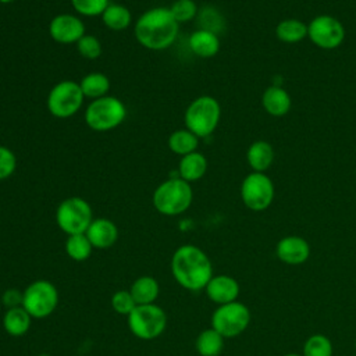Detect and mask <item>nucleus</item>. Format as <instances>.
<instances>
[{
  "instance_id": "23",
  "label": "nucleus",
  "mask_w": 356,
  "mask_h": 356,
  "mask_svg": "<svg viewBox=\"0 0 356 356\" xmlns=\"http://www.w3.org/2000/svg\"><path fill=\"white\" fill-rule=\"evenodd\" d=\"M246 159L253 171L263 172L271 165L274 160V149L266 140H256L249 146L246 152Z\"/></svg>"
},
{
  "instance_id": "8",
  "label": "nucleus",
  "mask_w": 356,
  "mask_h": 356,
  "mask_svg": "<svg viewBox=\"0 0 356 356\" xmlns=\"http://www.w3.org/2000/svg\"><path fill=\"white\" fill-rule=\"evenodd\" d=\"M83 100L85 96L79 83L71 79H64L57 82L50 89L46 99V106L53 117L65 120L75 115L81 110Z\"/></svg>"
},
{
  "instance_id": "35",
  "label": "nucleus",
  "mask_w": 356,
  "mask_h": 356,
  "mask_svg": "<svg viewBox=\"0 0 356 356\" xmlns=\"http://www.w3.org/2000/svg\"><path fill=\"white\" fill-rule=\"evenodd\" d=\"M17 170V156L7 147L0 145V181L10 178Z\"/></svg>"
},
{
  "instance_id": "37",
  "label": "nucleus",
  "mask_w": 356,
  "mask_h": 356,
  "mask_svg": "<svg viewBox=\"0 0 356 356\" xmlns=\"http://www.w3.org/2000/svg\"><path fill=\"white\" fill-rule=\"evenodd\" d=\"M13 1H15V0H0L1 4H10V3H13Z\"/></svg>"
},
{
  "instance_id": "12",
  "label": "nucleus",
  "mask_w": 356,
  "mask_h": 356,
  "mask_svg": "<svg viewBox=\"0 0 356 356\" xmlns=\"http://www.w3.org/2000/svg\"><path fill=\"white\" fill-rule=\"evenodd\" d=\"M307 36L316 46L331 50L343 42L345 28L332 15H317L307 25Z\"/></svg>"
},
{
  "instance_id": "24",
  "label": "nucleus",
  "mask_w": 356,
  "mask_h": 356,
  "mask_svg": "<svg viewBox=\"0 0 356 356\" xmlns=\"http://www.w3.org/2000/svg\"><path fill=\"white\" fill-rule=\"evenodd\" d=\"M81 86V90L85 97L95 100L99 97H103L108 95L110 90V79L106 74L93 71L82 76V79L78 82Z\"/></svg>"
},
{
  "instance_id": "9",
  "label": "nucleus",
  "mask_w": 356,
  "mask_h": 356,
  "mask_svg": "<svg viewBox=\"0 0 356 356\" xmlns=\"http://www.w3.org/2000/svg\"><path fill=\"white\" fill-rule=\"evenodd\" d=\"M58 305V291L56 285L47 280L32 281L22 291L21 306L32 318L49 317Z\"/></svg>"
},
{
  "instance_id": "17",
  "label": "nucleus",
  "mask_w": 356,
  "mask_h": 356,
  "mask_svg": "<svg viewBox=\"0 0 356 356\" xmlns=\"http://www.w3.org/2000/svg\"><path fill=\"white\" fill-rule=\"evenodd\" d=\"M188 44H189V49L192 50V53L202 58L213 57L220 50L218 35L211 31H206V29H200V28L191 33Z\"/></svg>"
},
{
  "instance_id": "25",
  "label": "nucleus",
  "mask_w": 356,
  "mask_h": 356,
  "mask_svg": "<svg viewBox=\"0 0 356 356\" xmlns=\"http://www.w3.org/2000/svg\"><path fill=\"white\" fill-rule=\"evenodd\" d=\"M224 337L213 327L199 332L195 339V349L200 356H220L224 349Z\"/></svg>"
},
{
  "instance_id": "1",
  "label": "nucleus",
  "mask_w": 356,
  "mask_h": 356,
  "mask_svg": "<svg viewBox=\"0 0 356 356\" xmlns=\"http://www.w3.org/2000/svg\"><path fill=\"white\" fill-rule=\"evenodd\" d=\"M179 24L168 7H153L139 15L134 25L136 42L147 50H165L177 39Z\"/></svg>"
},
{
  "instance_id": "15",
  "label": "nucleus",
  "mask_w": 356,
  "mask_h": 356,
  "mask_svg": "<svg viewBox=\"0 0 356 356\" xmlns=\"http://www.w3.org/2000/svg\"><path fill=\"white\" fill-rule=\"evenodd\" d=\"M239 291L241 288L238 281L227 274L213 275L204 286L207 298L217 306L235 302L239 296Z\"/></svg>"
},
{
  "instance_id": "29",
  "label": "nucleus",
  "mask_w": 356,
  "mask_h": 356,
  "mask_svg": "<svg viewBox=\"0 0 356 356\" xmlns=\"http://www.w3.org/2000/svg\"><path fill=\"white\" fill-rule=\"evenodd\" d=\"M332 342L324 334H313L303 343L302 356H332Z\"/></svg>"
},
{
  "instance_id": "26",
  "label": "nucleus",
  "mask_w": 356,
  "mask_h": 356,
  "mask_svg": "<svg viewBox=\"0 0 356 356\" xmlns=\"http://www.w3.org/2000/svg\"><path fill=\"white\" fill-rule=\"evenodd\" d=\"M167 145H168V149L172 153H175V154L182 157L185 154H189V153L197 150L199 138L193 132H191L189 129L182 128V129L174 131L168 136Z\"/></svg>"
},
{
  "instance_id": "31",
  "label": "nucleus",
  "mask_w": 356,
  "mask_h": 356,
  "mask_svg": "<svg viewBox=\"0 0 356 356\" xmlns=\"http://www.w3.org/2000/svg\"><path fill=\"white\" fill-rule=\"evenodd\" d=\"M76 50L81 57L86 60H96L102 56L103 47L100 40L95 35L85 33L78 42H76Z\"/></svg>"
},
{
  "instance_id": "28",
  "label": "nucleus",
  "mask_w": 356,
  "mask_h": 356,
  "mask_svg": "<svg viewBox=\"0 0 356 356\" xmlns=\"http://www.w3.org/2000/svg\"><path fill=\"white\" fill-rule=\"evenodd\" d=\"M93 246L86 234L68 235L65 241V253L74 261H85L90 257Z\"/></svg>"
},
{
  "instance_id": "40",
  "label": "nucleus",
  "mask_w": 356,
  "mask_h": 356,
  "mask_svg": "<svg viewBox=\"0 0 356 356\" xmlns=\"http://www.w3.org/2000/svg\"><path fill=\"white\" fill-rule=\"evenodd\" d=\"M355 349H356V341H355Z\"/></svg>"
},
{
  "instance_id": "32",
  "label": "nucleus",
  "mask_w": 356,
  "mask_h": 356,
  "mask_svg": "<svg viewBox=\"0 0 356 356\" xmlns=\"http://www.w3.org/2000/svg\"><path fill=\"white\" fill-rule=\"evenodd\" d=\"M71 4L78 15L96 17L102 15L110 0H71Z\"/></svg>"
},
{
  "instance_id": "30",
  "label": "nucleus",
  "mask_w": 356,
  "mask_h": 356,
  "mask_svg": "<svg viewBox=\"0 0 356 356\" xmlns=\"http://www.w3.org/2000/svg\"><path fill=\"white\" fill-rule=\"evenodd\" d=\"M168 8L178 24L195 19V17H197L199 13L195 0H175Z\"/></svg>"
},
{
  "instance_id": "5",
  "label": "nucleus",
  "mask_w": 356,
  "mask_h": 356,
  "mask_svg": "<svg viewBox=\"0 0 356 356\" xmlns=\"http://www.w3.org/2000/svg\"><path fill=\"white\" fill-rule=\"evenodd\" d=\"M127 118V106L115 96L106 95L92 100L85 108V122L96 132H107L120 127Z\"/></svg>"
},
{
  "instance_id": "18",
  "label": "nucleus",
  "mask_w": 356,
  "mask_h": 356,
  "mask_svg": "<svg viewBox=\"0 0 356 356\" xmlns=\"http://www.w3.org/2000/svg\"><path fill=\"white\" fill-rule=\"evenodd\" d=\"M207 171V159L200 152H192L181 157L178 163V177L186 182L199 181Z\"/></svg>"
},
{
  "instance_id": "38",
  "label": "nucleus",
  "mask_w": 356,
  "mask_h": 356,
  "mask_svg": "<svg viewBox=\"0 0 356 356\" xmlns=\"http://www.w3.org/2000/svg\"><path fill=\"white\" fill-rule=\"evenodd\" d=\"M282 356H302V355H299V353H293V352H291V353H285V355H282Z\"/></svg>"
},
{
  "instance_id": "7",
  "label": "nucleus",
  "mask_w": 356,
  "mask_h": 356,
  "mask_svg": "<svg viewBox=\"0 0 356 356\" xmlns=\"http://www.w3.org/2000/svg\"><path fill=\"white\" fill-rule=\"evenodd\" d=\"M93 218L90 204L79 196L64 199L56 209V224L67 236L85 234Z\"/></svg>"
},
{
  "instance_id": "27",
  "label": "nucleus",
  "mask_w": 356,
  "mask_h": 356,
  "mask_svg": "<svg viewBox=\"0 0 356 356\" xmlns=\"http://www.w3.org/2000/svg\"><path fill=\"white\" fill-rule=\"evenodd\" d=\"M275 35L285 43H296L307 36V25L295 18L284 19L277 25Z\"/></svg>"
},
{
  "instance_id": "6",
  "label": "nucleus",
  "mask_w": 356,
  "mask_h": 356,
  "mask_svg": "<svg viewBox=\"0 0 356 356\" xmlns=\"http://www.w3.org/2000/svg\"><path fill=\"white\" fill-rule=\"evenodd\" d=\"M129 331L142 341L159 338L167 327V314L156 303L136 305L127 316Z\"/></svg>"
},
{
  "instance_id": "22",
  "label": "nucleus",
  "mask_w": 356,
  "mask_h": 356,
  "mask_svg": "<svg viewBox=\"0 0 356 356\" xmlns=\"http://www.w3.org/2000/svg\"><path fill=\"white\" fill-rule=\"evenodd\" d=\"M102 22L110 31L121 32L125 31L132 22V14L129 8L121 3H111L106 7V10L100 15Z\"/></svg>"
},
{
  "instance_id": "3",
  "label": "nucleus",
  "mask_w": 356,
  "mask_h": 356,
  "mask_svg": "<svg viewBox=\"0 0 356 356\" xmlns=\"http://www.w3.org/2000/svg\"><path fill=\"white\" fill-rule=\"evenodd\" d=\"M193 200V191L189 182L182 178L171 177L161 184L153 192L152 202L154 209L168 217L179 216L185 213Z\"/></svg>"
},
{
  "instance_id": "4",
  "label": "nucleus",
  "mask_w": 356,
  "mask_h": 356,
  "mask_svg": "<svg viewBox=\"0 0 356 356\" xmlns=\"http://www.w3.org/2000/svg\"><path fill=\"white\" fill-rule=\"evenodd\" d=\"M221 117V107L217 99L209 95H202L193 99L184 114L185 128L193 132L199 139L211 135Z\"/></svg>"
},
{
  "instance_id": "34",
  "label": "nucleus",
  "mask_w": 356,
  "mask_h": 356,
  "mask_svg": "<svg viewBox=\"0 0 356 356\" xmlns=\"http://www.w3.org/2000/svg\"><path fill=\"white\" fill-rule=\"evenodd\" d=\"M110 302L113 310L121 316H128L136 307V302L134 300L129 289H120L114 292Z\"/></svg>"
},
{
  "instance_id": "11",
  "label": "nucleus",
  "mask_w": 356,
  "mask_h": 356,
  "mask_svg": "<svg viewBox=\"0 0 356 356\" xmlns=\"http://www.w3.org/2000/svg\"><path fill=\"white\" fill-rule=\"evenodd\" d=\"M241 199L253 211L266 210L274 199L273 181L264 172H250L242 181Z\"/></svg>"
},
{
  "instance_id": "2",
  "label": "nucleus",
  "mask_w": 356,
  "mask_h": 356,
  "mask_svg": "<svg viewBox=\"0 0 356 356\" xmlns=\"http://www.w3.org/2000/svg\"><path fill=\"white\" fill-rule=\"evenodd\" d=\"M171 273L175 281L188 291H202L210 281L213 264L204 250L192 243L181 245L171 257Z\"/></svg>"
},
{
  "instance_id": "10",
  "label": "nucleus",
  "mask_w": 356,
  "mask_h": 356,
  "mask_svg": "<svg viewBox=\"0 0 356 356\" xmlns=\"http://www.w3.org/2000/svg\"><path fill=\"white\" fill-rule=\"evenodd\" d=\"M250 323V310L242 302H231L217 306L211 314V327L224 338L241 335Z\"/></svg>"
},
{
  "instance_id": "14",
  "label": "nucleus",
  "mask_w": 356,
  "mask_h": 356,
  "mask_svg": "<svg viewBox=\"0 0 356 356\" xmlns=\"http://www.w3.org/2000/svg\"><path fill=\"white\" fill-rule=\"evenodd\" d=\"M309 242L298 235H288L281 238L275 245V256L285 264L299 266L310 257Z\"/></svg>"
},
{
  "instance_id": "33",
  "label": "nucleus",
  "mask_w": 356,
  "mask_h": 356,
  "mask_svg": "<svg viewBox=\"0 0 356 356\" xmlns=\"http://www.w3.org/2000/svg\"><path fill=\"white\" fill-rule=\"evenodd\" d=\"M197 15H199L200 29H206V31H211V32L217 33L224 26L222 15L213 7L202 8L197 13Z\"/></svg>"
},
{
  "instance_id": "13",
  "label": "nucleus",
  "mask_w": 356,
  "mask_h": 356,
  "mask_svg": "<svg viewBox=\"0 0 356 356\" xmlns=\"http://www.w3.org/2000/svg\"><path fill=\"white\" fill-rule=\"evenodd\" d=\"M50 38L60 44H72L85 35V24L81 17L70 13H61L51 18L49 24Z\"/></svg>"
},
{
  "instance_id": "19",
  "label": "nucleus",
  "mask_w": 356,
  "mask_h": 356,
  "mask_svg": "<svg viewBox=\"0 0 356 356\" xmlns=\"http://www.w3.org/2000/svg\"><path fill=\"white\" fill-rule=\"evenodd\" d=\"M261 103L264 110L274 117L285 115L291 108V96L281 86H270L264 90Z\"/></svg>"
},
{
  "instance_id": "16",
  "label": "nucleus",
  "mask_w": 356,
  "mask_h": 356,
  "mask_svg": "<svg viewBox=\"0 0 356 356\" xmlns=\"http://www.w3.org/2000/svg\"><path fill=\"white\" fill-rule=\"evenodd\" d=\"M85 234L93 249H108L118 239V228L115 222L106 217L93 218Z\"/></svg>"
},
{
  "instance_id": "21",
  "label": "nucleus",
  "mask_w": 356,
  "mask_h": 356,
  "mask_svg": "<svg viewBox=\"0 0 356 356\" xmlns=\"http://www.w3.org/2000/svg\"><path fill=\"white\" fill-rule=\"evenodd\" d=\"M129 292L136 305H150L159 298L160 285L154 277L140 275L132 282Z\"/></svg>"
},
{
  "instance_id": "36",
  "label": "nucleus",
  "mask_w": 356,
  "mask_h": 356,
  "mask_svg": "<svg viewBox=\"0 0 356 356\" xmlns=\"http://www.w3.org/2000/svg\"><path fill=\"white\" fill-rule=\"evenodd\" d=\"M21 302H22V292H17L15 289H8L3 293V305L7 306V309L21 306Z\"/></svg>"
},
{
  "instance_id": "39",
  "label": "nucleus",
  "mask_w": 356,
  "mask_h": 356,
  "mask_svg": "<svg viewBox=\"0 0 356 356\" xmlns=\"http://www.w3.org/2000/svg\"><path fill=\"white\" fill-rule=\"evenodd\" d=\"M38 356H50V355H47V353H40V355H38Z\"/></svg>"
},
{
  "instance_id": "20",
  "label": "nucleus",
  "mask_w": 356,
  "mask_h": 356,
  "mask_svg": "<svg viewBox=\"0 0 356 356\" xmlns=\"http://www.w3.org/2000/svg\"><path fill=\"white\" fill-rule=\"evenodd\" d=\"M32 324V317L22 306L10 307L3 316V328L11 337L25 335Z\"/></svg>"
}]
</instances>
